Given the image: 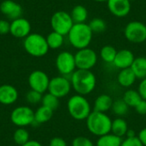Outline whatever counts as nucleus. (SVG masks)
<instances>
[{"label": "nucleus", "mask_w": 146, "mask_h": 146, "mask_svg": "<svg viewBox=\"0 0 146 146\" xmlns=\"http://www.w3.org/2000/svg\"><path fill=\"white\" fill-rule=\"evenodd\" d=\"M139 139L140 140V142L142 143V145L144 146H146V127L143 128L138 135Z\"/></svg>", "instance_id": "obj_39"}, {"label": "nucleus", "mask_w": 146, "mask_h": 146, "mask_svg": "<svg viewBox=\"0 0 146 146\" xmlns=\"http://www.w3.org/2000/svg\"><path fill=\"white\" fill-rule=\"evenodd\" d=\"M92 36L93 33L87 23H74L68 34L70 44L77 50L87 48L92 40Z\"/></svg>", "instance_id": "obj_3"}, {"label": "nucleus", "mask_w": 146, "mask_h": 146, "mask_svg": "<svg viewBox=\"0 0 146 146\" xmlns=\"http://www.w3.org/2000/svg\"><path fill=\"white\" fill-rule=\"evenodd\" d=\"M74 24L71 15L63 10L55 12L50 18V26L52 30L63 36L68 34Z\"/></svg>", "instance_id": "obj_6"}, {"label": "nucleus", "mask_w": 146, "mask_h": 146, "mask_svg": "<svg viewBox=\"0 0 146 146\" xmlns=\"http://www.w3.org/2000/svg\"><path fill=\"white\" fill-rule=\"evenodd\" d=\"M129 110L128 105L124 102L123 99H117L114 101L112 105V110L115 115L118 116H123L127 114Z\"/></svg>", "instance_id": "obj_31"}, {"label": "nucleus", "mask_w": 146, "mask_h": 146, "mask_svg": "<svg viewBox=\"0 0 146 146\" xmlns=\"http://www.w3.org/2000/svg\"><path fill=\"white\" fill-rule=\"evenodd\" d=\"M121 146H144L138 136L134 137H127L124 140H122Z\"/></svg>", "instance_id": "obj_34"}, {"label": "nucleus", "mask_w": 146, "mask_h": 146, "mask_svg": "<svg viewBox=\"0 0 146 146\" xmlns=\"http://www.w3.org/2000/svg\"><path fill=\"white\" fill-rule=\"evenodd\" d=\"M70 82L77 94L86 96L92 92L97 85V78L91 70L76 69L72 74Z\"/></svg>", "instance_id": "obj_1"}, {"label": "nucleus", "mask_w": 146, "mask_h": 146, "mask_svg": "<svg viewBox=\"0 0 146 146\" xmlns=\"http://www.w3.org/2000/svg\"><path fill=\"white\" fill-rule=\"evenodd\" d=\"M31 24L30 22L22 17L15 19L10 23L9 33L17 38H25L30 34Z\"/></svg>", "instance_id": "obj_13"}, {"label": "nucleus", "mask_w": 146, "mask_h": 146, "mask_svg": "<svg viewBox=\"0 0 146 146\" xmlns=\"http://www.w3.org/2000/svg\"><path fill=\"white\" fill-rule=\"evenodd\" d=\"M127 137H134L135 136V133H134V132L133 131H132V130H128V132H127V135H126Z\"/></svg>", "instance_id": "obj_41"}, {"label": "nucleus", "mask_w": 146, "mask_h": 146, "mask_svg": "<svg viewBox=\"0 0 146 146\" xmlns=\"http://www.w3.org/2000/svg\"><path fill=\"white\" fill-rule=\"evenodd\" d=\"M21 146H43L38 141L36 140H29L27 141L26 144H24L23 145Z\"/></svg>", "instance_id": "obj_40"}, {"label": "nucleus", "mask_w": 146, "mask_h": 146, "mask_svg": "<svg viewBox=\"0 0 146 146\" xmlns=\"http://www.w3.org/2000/svg\"><path fill=\"white\" fill-rule=\"evenodd\" d=\"M14 142L19 146L23 145L29 141V133L25 127H18L13 134Z\"/></svg>", "instance_id": "obj_28"}, {"label": "nucleus", "mask_w": 146, "mask_h": 146, "mask_svg": "<svg viewBox=\"0 0 146 146\" xmlns=\"http://www.w3.org/2000/svg\"><path fill=\"white\" fill-rule=\"evenodd\" d=\"M23 47L25 50L32 56L42 57L49 51V46L46 38L39 33H30L24 38Z\"/></svg>", "instance_id": "obj_5"}, {"label": "nucleus", "mask_w": 146, "mask_h": 146, "mask_svg": "<svg viewBox=\"0 0 146 146\" xmlns=\"http://www.w3.org/2000/svg\"><path fill=\"white\" fill-rule=\"evenodd\" d=\"M117 50L112 45H104L100 50V57L106 63H113L115 58Z\"/></svg>", "instance_id": "obj_27"}, {"label": "nucleus", "mask_w": 146, "mask_h": 146, "mask_svg": "<svg viewBox=\"0 0 146 146\" xmlns=\"http://www.w3.org/2000/svg\"><path fill=\"white\" fill-rule=\"evenodd\" d=\"M70 80L65 76H56L50 80L48 92L58 98L66 97L71 91Z\"/></svg>", "instance_id": "obj_11"}, {"label": "nucleus", "mask_w": 146, "mask_h": 146, "mask_svg": "<svg viewBox=\"0 0 146 146\" xmlns=\"http://www.w3.org/2000/svg\"><path fill=\"white\" fill-rule=\"evenodd\" d=\"M135 59V56L130 50L127 49H122L120 50H117L115 58L114 60V66L117 68L125 69L131 68L133 61Z\"/></svg>", "instance_id": "obj_15"}, {"label": "nucleus", "mask_w": 146, "mask_h": 146, "mask_svg": "<svg viewBox=\"0 0 146 146\" xmlns=\"http://www.w3.org/2000/svg\"><path fill=\"white\" fill-rule=\"evenodd\" d=\"M70 15L74 23H86V21L88 18V11L86 8L80 4L74 6Z\"/></svg>", "instance_id": "obj_24"}, {"label": "nucleus", "mask_w": 146, "mask_h": 146, "mask_svg": "<svg viewBox=\"0 0 146 146\" xmlns=\"http://www.w3.org/2000/svg\"><path fill=\"white\" fill-rule=\"evenodd\" d=\"M95 2H98V3H104V2H108V0H93Z\"/></svg>", "instance_id": "obj_42"}, {"label": "nucleus", "mask_w": 146, "mask_h": 146, "mask_svg": "<svg viewBox=\"0 0 146 146\" xmlns=\"http://www.w3.org/2000/svg\"><path fill=\"white\" fill-rule=\"evenodd\" d=\"M50 78L46 73L42 70H34L28 76V84L32 90L41 94L48 91Z\"/></svg>", "instance_id": "obj_12"}, {"label": "nucleus", "mask_w": 146, "mask_h": 146, "mask_svg": "<svg viewBox=\"0 0 146 146\" xmlns=\"http://www.w3.org/2000/svg\"><path fill=\"white\" fill-rule=\"evenodd\" d=\"M134 109L139 115H146V100L142 99V101Z\"/></svg>", "instance_id": "obj_38"}, {"label": "nucleus", "mask_w": 146, "mask_h": 146, "mask_svg": "<svg viewBox=\"0 0 146 146\" xmlns=\"http://www.w3.org/2000/svg\"><path fill=\"white\" fill-rule=\"evenodd\" d=\"M42 105L52 110H55L58 108L59 106V98H56V96L52 95L51 93L48 92L46 94H44L42 98Z\"/></svg>", "instance_id": "obj_29"}, {"label": "nucleus", "mask_w": 146, "mask_h": 146, "mask_svg": "<svg viewBox=\"0 0 146 146\" xmlns=\"http://www.w3.org/2000/svg\"><path fill=\"white\" fill-rule=\"evenodd\" d=\"M42 94L34 91V90H30L27 94H26V100L27 103L30 104H37L42 101Z\"/></svg>", "instance_id": "obj_32"}, {"label": "nucleus", "mask_w": 146, "mask_h": 146, "mask_svg": "<svg viewBox=\"0 0 146 146\" xmlns=\"http://www.w3.org/2000/svg\"><path fill=\"white\" fill-rule=\"evenodd\" d=\"M137 77L134 74L133 71L131 69V68L121 69L118 75H117V81L119 85L125 88L131 87L136 81Z\"/></svg>", "instance_id": "obj_18"}, {"label": "nucleus", "mask_w": 146, "mask_h": 146, "mask_svg": "<svg viewBox=\"0 0 146 146\" xmlns=\"http://www.w3.org/2000/svg\"><path fill=\"white\" fill-rule=\"evenodd\" d=\"M130 2H132V1H135V0H129Z\"/></svg>", "instance_id": "obj_43"}, {"label": "nucleus", "mask_w": 146, "mask_h": 146, "mask_svg": "<svg viewBox=\"0 0 146 146\" xmlns=\"http://www.w3.org/2000/svg\"><path fill=\"white\" fill-rule=\"evenodd\" d=\"M124 36L131 43H144L146 41V25L139 21L128 22L124 29Z\"/></svg>", "instance_id": "obj_7"}, {"label": "nucleus", "mask_w": 146, "mask_h": 146, "mask_svg": "<svg viewBox=\"0 0 146 146\" xmlns=\"http://www.w3.org/2000/svg\"><path fill=\"white\" fill-rule=\"evenodd\" d=\"M77 69L91 70L98 62V54L89 47L78 50L74 55Z\"/></svg>", "instance_id": "obj_9"}, {"label": "nucleus", "mask_w": 146, "mask_h": 146, "mask_svg": "<svg viewBox=\"0 0 146 146\" xmlns=\"http://www.w3.org/2000/svg\"><path fill=\"white\" fill-rule=\"evenodd\" d=\"M113 103H114V100L110 95L102 94L95 99L93 110L98 111V112L106 113L107 111L112 109Z\"/></svg>", "instance_id": "obj_19"}, {"label": "nucleus", "mask_w": 146, "mask_h": 146, "mask_svg": "<svg viewBox=\"0 0 146 146\" xmlns=\"http://www.w3.org/2000/svg\"><path fill=\"white\" fill-rule=\"evenodd\" d=\"M10 31V23L5 20H0V35H5Z\"/></svg>", "instance_id": "obj_35"}, {"label": "nucleus", "mask_w": 146, "mask_h": 146, "mask_svg": "<svg viewBox=\"0 0 146 146\" xmlns=\"http://www.w3.org/2000/svg\"><path fill=\"white\" fill-rule=\"evenodd\" d=\"M91 30L92 31L93 33H104L106 28H107V25L106 22L104 21V19L102 18H93L89 23H88Z\"/></svg>", "instance_id": "obj_30"}, {"label": "nucleus", "mask_w": 146, "mask_h": 146, "mask_svg": "<svg viewBox=\"0 0 146 146\" xmlns=\"http://www.w3.org/2000/svg\"><path fill=\"white\" fill-rule=\"evenodd\" d=\"M128 125L127 122L122 118H116L112 121L111 126V133L120 138H122L127 135L128 132Z\"/></svg>", "instance_id": "obj_22"}, {"label": "nucleus", "mask_w": 146, "mask_h": 146, "mask_svg": "<svg viewBox=\"0 0 146 146\" xmlns=\"http://www.w3.org/2000/svg\"><path fill=\"white\" fill-rule=\"evenodd\" d=\"M131 69L133 71L137 79L143 80L146 78V57H135L131 66Z\"/></svg>", "instance_id": "obj_21"}, {"label": "nucleus", "mask_w": 146, "mask_h": 146, "mask_svg": "<svg viewBox=\"0 0 146 146\" xmlns=\"http://www.w3.org/2000/svg\"><path fill=\"white\" fill-rule=\"evenodd\" d=\"M0 11L3 15L13 21L21 17L22 13V8L18 3L15 1L4 0L0 4Z\"/></svg>", "instance_id": "obj_16"}, {"label": "nucleus", "mask_w": 146, "mask_h": 146, "mask_svg": "<svg viewBox=\"0 0 146 146\" xmlns=\"http://www.w3.org/2000/svg\"><path fill=\"white\" fill-rule=\"evenodd\" d=\"M107 6L110 12L119 18L127 16L131 11V2L129 0H108Z\"/></svg>", "instance_id": "obj_14"}, {"label": "nucleus", "mask_w": 146, "mask_h": 146, "mask_svg": "<svg viewBox=\"0 0 146 146\" xmlns=\"http://www.w3.org/2000/svg\"><path fill=\"white\" fill-rule=\"evenodd\" d=\"M72 146H95L93 142L86 137L79 136L74 139L72 142Z\"/></svg>", "instance_id": "obj_33"}, {"label": "nucleus", "mask_w": 146, "mask_h": 146, "mask_svg": "<svg viewBox=\"0 0 146 146\" xmlns=\"http://www.w3.org/2000/svg\"><path fill=\"white\" fill-rule=\"evenodd\" d=\"M122 99H123L124 102L128 105L129 108H130V107L135 108V107L142 101V98L140 97L139 92L136 91V90H133V89L127 90V91L123 94Z\"/></svg>", "instance_id": "obj_25"}, {"label": "nucleus", "mask_w": 146, "mask_h": 146, "mask_svg": "<svg viewBox=\"0 0 146 146\" xmlns=\"http://www.w3.org/2000/svg\"><path fill=\"white\" fill-rule=\"evenodd\" d=\"M54 114V110L42 105L34 111V122L37 124H43L50 121Z\"/></svg>", "instance_id": "obj_20"}, {"label": "nucleus", "mask_w": 146, "mask_h": 146, "mask_svg": "<svg viewBox=\"0 0 146 146\" xmlns=\"http://www.w3.org/2000/svg\"><path fill=\"white\" fill-rule=\"evenodd\" d=\"M145 25H146V24H145Z\"/></svg>", "instance_id": "obj_44"}, {"label": "nucleus", "mask_w": 146, "mask_h": 146, "mask_svg": "<svg viewBox=\"0 0 146 146\" xmlns=\"http://www.w3.org/2000/svg\"><path fill=\"white\" fill-rule=\"evenodd\" d=\"M69 115L76 121L86 120L92 113V106L85 96L75 94L72 96L67 104Z\"/></svg>", "instance_id": "obj_4"}, {"label": "nucleus", "mask_w": 146, "mask_h": 146, "mask_svg": "<svg viewBox=\"0 0 146 146\" xmlns=\"http://www.w3.org/2000/svg\"><path fill=\"white\" fill-rule=\"evenodd\" d=\"M138 92L142 98V99L146 100V78L141 80L139 87H138Z\"/></svg>", "instance_id": "obj_36"}, {"label": "nucleus", "mask_w": 146, "mask_h": 146, "mask_svg": "<svg viewBox=\"0 0 146 146\" xmlns=\"http://www.w3.org/2000/svg\"><path fill=\"white\" fill-rule=\"evenodd\" d=\"M18 99V91L9 84L0 86V104L3 105H10Z\"/></svg>", "instance_id": "obj_17"}, {"label": "nucleus", "mask_w": 146, "mask_h": 146, "mask_svg": "<svg viewBox=\"0 0 146 146\" xmlns=\"http://www.w3.org/2000/svg\"><path fill=\"white\" fill-rule=\"evenodd\" d=\"M122 139L110 133L106 135L98 137L96 146H121Z\"/></svg>", "instance_id": "obj_23"}, {"label": "nucleus", "mask_w": 146, "mask_h": 146, "mask_svg": "<svg viewBox=\"0 0 146 146\" xmlns=\"http://www.w3.org/2000/svg\"><path fill=\"white\" fill-rule=\"evenodd\" d=\"M88 131L98 137H101L111 133L112 120L110 117L103 112L92 111L86 120Z\"/></svg>", "instance_id": "obj_2"}, {"label": "nucleus", "mask_w": 146, "mask_h": 146, "mask_svg": "<svg viewBox=\"0 0 146 146\" xmlns=\"http://www.w3.org/2000/svg\"><path fill=\"white\" fill-rule=\"evenodd\" d=\"M46 41L50 49L56 50V49H59L63 44L64 36L56 32L52 31L46 37Z\"/></svg>", "instance_id": "obj_26"}, {"label": "nucleus", "mask_w": 146, "mask_h": 146, "mask_svg": "<svg viewBox=\"0 0 146 146\" xmlns=\"http://www.w3.org/2000/svg\"><path fill=\"white\" fill-rule=\"evenodd\" d=\"M11 122L18 127H25L34 123V111L28 106H19L10 114Z\"/></svg>", "instance_id": "obj_8"}, {"label": "nucleus", "mask_w": 146, "mask_h": 146, "mask_svg": "<svg viewBox=\"0 0 146 146\" xmlns=\"http://www.w3.org/2000/svg\"><path fill=\"white\" fill-rule=\"evenodd\" d=\"M49 146H68L66 141L60 137H55L50 139Z\"/></svg>", "instance_id": "obj_37"}, {"label": "nucleus", "mask_w": 146, "mask_h": 146, "mask_svg": "<svg viewBox=\"0 0 146 146\" xmlns=\"http://www.w3.org/2000/svg\"><path fill=\"white\" fill-rule=\"evenodd\" d=\"M56 67L62 76L71 75L77 68L74 55L69 51L60 52L56 59Z\"/></svg>", "instance_id": "obj_10"}]
</instances>
